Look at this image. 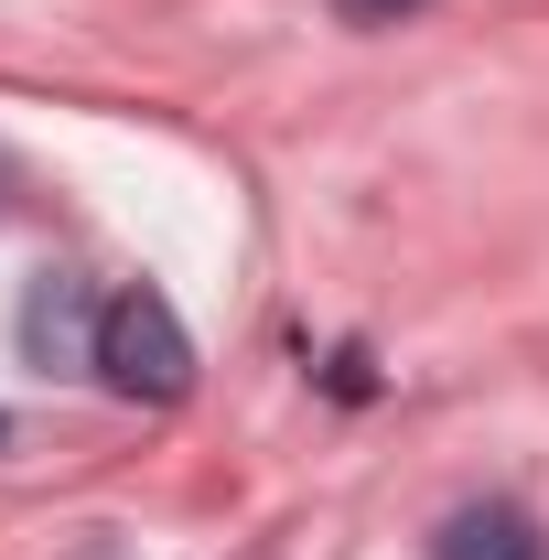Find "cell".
<instances>
[{
    "label": "cell",
    "instance_id": "1",
    "mask_svg": "<svg viewBox=\"0 0 549 560\" xmlns=\"http://www.w3.org/2000/svg\"><path fill=\"white\" fill-rule=\"evenodd\" d=\"M97 377L119 399H151V410H173L195 388V346H184V324H173L162 291H108V313H97Z\"/></svg>",
    "mask_w": 549,
    "mask_h": 560
},
{
    "label": "cell",
    "instance_id": "2",
    "mask_svg": "<svg viewBox=\"0 0 549 560\" xmlns=\"http://www.w3.org/2000/svg\"><path fill=\"white\" fill-rule=\"evenodd\" d=\"M97 313H108V302H86L66 270H44V280H33V302H22V346L44 355V366H66V355L97 366Z\"/></svg>",
    "mask_w": 549,
    "mask_h": 560
},
{
    "label": "cell",
    "instance_id": "3",
    "mask_svg": "<svg viewBox=\"0 0 549 560\" xmlns=\"http://www.w3.org/2000/svg\"><path fill=\"white\" fill-rule=\"evenodd\" d=\"M442 560H539V528H528L517 506H464V517L442 528Z\"/></svg>",
    "mask_w": 549,
    "mask_h": 560
},
{
    "label": "cell",
    "instance_id": "4",
    "mask_svg": "<svg viewBox=\"0 0 549 560\" xmlns=\"http://www.w3.org/2000/svg\"><path fill=\"white\" fill-rule=\"evenodd\" d=\"M399 11H420V0H335V22H355V33H377V22H399Z\"/></svg>",
    "mask_w": 549,
    "mask_h": 560
}]
</instances>
